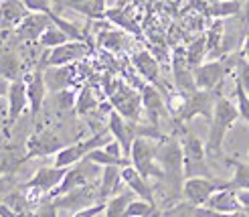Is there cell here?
I'll return each mask as SVG.
<instances>
[{
    "label": "cell",
    "instance_id": "cell-1",
    "mask_svg": "<svg viewBox=\"0 0 249 217\" xmlns=\"http://www.w3.org/2000/svg\"><path fill=\"white\" fill-rule=\"evenodd\" d=\"M156 162L162 171V183L172 191V195H182V185L186 181L184 177V155L180 140L174 136H164L158 140Z\"/></svg>",
    "mask_w": 249,
    "mask_h": 217
},
{
    "label": "cell",
    "instance_id": "cell-2",
    "mask_svg": "<svg viewBox=\"0 0 249 217\" xmlns=\"http://www.w3.org/2000/svg\"><path fill=\"white\" fill-rule=\"evenodd\" d=\"M239 116V110L237 104H233L231 99L219 96L217 104H215V112H213V120L209 124V136H207V157L209 158H217L223 155V144H225V136L231 130V126L237 122Z\"/></svg>",
    "mask_w": 249,
    "mask_h": 217
},
{
    "label": "cell",
    "instance_id": "cell-3",
    "mask_svg": "<svg viewBox=\"0 0 249 217\" xmlns=\"http://www.w3.org/2000/svg\"><path fill=\"white\" fill-rule=\"evenodd\" d=\"M109 130H102V132H95L93 136H89L87 140H77L73 144H67L61 152H57L55 158H53V167H59V169H71L75 167L77 162L85 160L87 155L97 148H104L107 142H109Z\"/></svg>",
    "mask_w": 249,
    "mask_h": 217
},
{
    "label": "cell",
    "instance_id": "cell-4",
    "mask_svg": "<svg viewBox=\"0 0 249 217\" xmlns=\"http://www.w3.org/2000/svg\"><path fill=\"white\" fill-rule=\"evenodd\" d=\"M156 150H158V140L148 138V136H138L132 144L130 152V164L138 171L144 178H158L162 181V171H160L156 162Z\"/></svg>",
    "mask_w": 249,
    "mask_h": 217
},
{
    "label": "cell",
    "instance_id": "cell-5",
    "mask_svg": "<svg viewBox=\"0 0 249 217\" xmlns=\"http://www.w3.org/2000/svg\"><path fill=\"white\" fill-rule=\"evenodd\" d=\"M180 146H182V155H184V177L193 178V177H213L211 169L207 164V148L205 142L193 132H186L180 138Z\"/></svg>",
    "mask_w": 249,
    "mask_h": 217
},
{
    "label": "cell",
    "instance_id": "cell-6",
    "mask_svg": "<svg viewBox=\"0 0 249 217\" xmlns=\"http://www.w3.org/2000/svg\"><path fill=\"white\" fill-rule=\"evenodd\" d=\"M237 57H221L215 61H207L203 65H198L193 69L195 73V83L196 89H207V92H215V89L223 83L225 75H229L235 69V63H237Z\"/></svg>",
    "mask_w": 249,
    "mask_h": 217
},
{
    "label": "cell",
    "instance_id": "cell-7",
    "mask_svg": "<svg viewBox=\"0 0 249 217\" xmlns=\"http://www.w3.org/2000/svg\"><path fill=\"white\" fill-rule=\"evenodd\" d=\"M184 108L180 112V116L174 120L178 126H184L186 122H191L196 116H203L209 122L213 120V112L215 104L219 99V94L215 92H207V89H195L193 94H184Z\"/></svg>",
    "mask_w": 249,
    "mask_h": 217
},
{
    "label": "cell",
    "instance_id": "cell-8",
    "mask_svg": "<svg viewBox=\"0 0 249 217\" xmlns=\"http://www.w3.org/2000/svg\"><path fill=\"white\" fill-rule=\"evenodd\" d=\"M109 101L114 106L116 112H120L128 122L138 124L140 116H142V96L138 92H134L130 85H126L124 81L116 83V89L109 92Z\"/></svg>",
    "mask_w": 249,
    "mask_h": 217
},
{
    "label": "cell",
    "instance_id": "cell-9",
    "mask_svg": "<svg viewBox=\"0 0 249 217\" xmlns=\"http://www.w3.org/2000/svg\"><path fill=\"white\" fill-rule=\"evenodd\" d=\"M91 53V49L87 43H79V41H69L61 47L49 49V53L43 55V61H39L41 69H49V67H67L71 63L81 61Z\"/></svg>",
    "mask_w": 249,
    "mask_h": 217
},
{
    "label": "cell",
    "instance_id": "cell-10",
    "mask_svg": "<svg viewBox=\"0 0 249 217\" xmlns=\"http://www.w3.org/2000/svg\"><path fill=\"white\" fill-rule=\"evenodd\" d=\"M223 187H225V181H217L215 177H193L184 181L182 197L193 207H205L207 201Z\"/></svg>",
    "mask_w": 249,
    "mask_h": 217
},
{
    "label": "cell",
    "instance_id": "cell-11",
    "mask_svg": "<svg viewBox=\"0 0 249 217\" xmlns=\"http://www.w3.org/2000/svg\"><path fill=\"white\" fill-rule=\"evenodd\" d=\"M67 144L61 140L53 130L43 128L35 130L29 140L24 142V150H27V160L31 158H45V157H55L57 152H61Z\"/></svg>",
    "mask_w": 249,
    "mask_h": 217
},
{
    "label": "cell",
    "instance_id": "cell-12",
    "mask_svg": "<svg viewBox=\"0 0 249 217\" xmlns=\"http://www.w3.org/2000/svg\"><path fill=\"white\" fill-rule=\"evenodd\" d=\"M97 169H102V167H97V164L89 162L87 158L81 160V162H77L75 167L67 169V175L63 178V183H61L49 197L55 199V197H61V195H65V193H71V191H75L79 187L93 185V177L97 175Z\"/></svg>",
    "mask_w": 249,
    "mask_h": 217
},
{
    "label": "cell",
    "instance_id": "cell-13",
    "mask_svg": "<svg viewBox=\"0 0 249 217\" xmlns=\"http://www.w3.org/2000/svg\"><path fill=\"white\" fill-rule=\"evenodd\" d=\"M6 99H8V108H6V120H4V134H8L12 128H15V124L20 120L24 110L29 108L27 81H24V78L10 81Z\"/></svg>",
    "mask_w": 249,
    "mask_h": 217
},
{
    "label": "cell",
    "instance_id": "cell-14",
    "mask_svg": "<svg viewBox=\"0 0 249 217\" xmlns=\"http://www.w3.org/2000/svg\"><path fill=\"white\" fill-rule=\"evenodd\" d=\"M55 205L57 209H67V211H83L87 207H93L97 203H102L99 199V185H85V187H79L75 191H71V193H65L61 197H55Z\"/></svg>",
    "mask_w": 249,
    "mask_h": 217
},
{
    "label": "cell",
    "instance_id": "cell-15",
    "mask_svg": "<svg viewBox=\"0 0 249 217\" xmlns=\"http://www.w3.org/2000/svg\"><path fill=\"white\" fill-rule=\"evenodd\" d=\"M107 130L111 134V138L120 142L124 157L130 160V152H132V144L134 140L138 138V126L134 122H128L126 118L122 116L120 112L109 110V118H107Z\"/></svg>",
    "mask_w": 249,
    "mask_h": 217
},
{
    "label": "cell",
    "instance_id": "cell-16",
    "mask_svg": "<svg viewBox=\"0 0 249 217\" xmlns=\"http://www.w3.org/2000/svg\"><path fill=\"white\" fill-rule=\"evenodd\" d=\"M67 175V169H59V167H43L36 171L27 183L22 185V189H31L36 191L41 195H51L53 191L63 183V178Z\"/></svg>",
    "mask_w": 249,
    "mask_h": 217
},
{
    "label": "cell",
    "instance_id": "cell-17",
    "mask_svg": "<svg viewBox=\"0 0 249 217\" xmlns=\"http://www.w3.org/2000/svg\"><path fill=\"white\" fill-rule=\"evenodd\" d=\"M27 81V96H29V112H31V120L35 122L36 116L41 114L43 104H45V96H47V83H45V71L41 67H36L29 75H24Z\"/></svg>",
    "mask_w": 249,
    "mask_h": 217
},
{
    "label": "cell",
    "instance_id": "cell-18",
    "mask_svg": "<svg viewBox=\"0 0 249 217\" xmlns=\"http://www.w3.org/2000/svg\"><path fill=\"white\" fill-rule=\"evenodd\" d=\"M53 20L47 12H29L24 20L15 29V37L18 41H39L41 35L51 27Z\"/></svg>",
    "mask_w": 249,
    "mask_h": 217
},
{
    "label": "cell",
    "instance_id": "cell-19",
    "mask_svg": "<svg viewBox=\"0 0 249 217\" xmlns=\"http://www.w3.org/2000/svg\"><path fill=\"white\" fill-rule=\"evenodd\" d=\"M142 108L146 112L148 120H150V126H156L158 128V122H160V116L168 114V108H166V98L162 96V92L152 85V83H144L142 87Z\"/></svg>",
    "mask_w": 249,
    "mask_h": 217
},
{
    "label": "cell",
    "instance_id": "cell-20",
    "mask_svg": "<svg viewBox=\"0 0 249 217\" xmlns=\"http://www.w3.org/2000/svg\"><path fill=\"white\" fill-rule=\"evenodd\" d=\"M122 181H124V185H126L138 199H144V201H148V203H152V205H156L154 189H152L150 181H148V178H144L138 171L132 167V164H128V167L122 169Z\"/></svg>",
    "mask_w": 249,
    "mask_h": 217
},
{
    "label": "cell",
    "instance_id": "cell-21",
    "mask_svg": "<svg viewBox=\"0 0 249 217\" xmlns=\"http://www.w3.org/2000/svg\"><path fill=\"white\" fill-rule=\"evenodd\" d=\"M205 209L213 211V213H221V215H229V213L243 211L241 203H239V197H237V191H235V189H229V187L219 189L217 193L207 201Z\"/></svg>",
    "mask_w": 249,
    "mask_h": 217
},
{
    "label": "cell",
    "instance_id": "cell-22",
    "mask_svg": "<svg viewBox=\"0 0 249 217\" xmlns=\"http://www.w3.org/2000/svg\"><path fill=\"white\" fill-rule=\"evenodd\" d=\"M172 73H174V85H177V92H180V94H193L195 89H196L193 67L186 63L184 53H180V55L177 53V55H174Z\"/></svg>",
    "mask_w": 249,
    "mask_h": 217
},
{
    "label": "cell",
    "instance_id": "cell-23",
    "mask_svg": "<svg viewBox=\"0 0 249 217\" xmlns=\"http://www.w3.org/2000/svg\"><path fill=\"white\" fill-rule=\"evenodd\" d=\"M29 8L22 0H0V29H12L15 31L18 24L29 15Z\"/></svg>",
    "mask_w": 249,
    "mask_h": 217
},
{
    "label": "cell",
    "instance_id": "cell-24",
    "mask_svg": "<svg viewBox=\"0 0 249 217\" xmlns=\"http://www.w3.org/2000/svg\"><path fill=\"white\" fill-rule=\"evenodd\" d=\"M132 63H134V67L136 71H138L142 78L146 79V83H152V85H160V65H158V61L148 53V51H138V53H134L132 55Z\"/></svg>",
    "mask_w": 249,
    "mask_h": 217
},
{
    "label": "cell",
    "instance_id": "cell-25",
    "mask_svg": "<svg viewBox=\"0 0 249 217\" xmlns=\"http://www.w3.org/2000/svg\"><path fill=\"white\" fill-rule=\"evenodd\" d=\"M22 162H27V150H22L18 146L0 148V181L15 175L20 169Z\"/></svg>",
    "mask_w": 249,
    "mask_h": 217
},
{
    "label": "cell",
    "instance_id": "cell-26",
    "mask_svg": "<svg viewBox=\"0 0 249 217\" xmlns=\"http://www.w3.org/2000/svg\"><path fill=\"white\" fill-rule=\"evenodd\" d=\"M122 183H124L122 181V167H104L102 169V181H99V199H102V203H106L114 195H118Z\"/></svg>",
    "mask_w": 249,
    "mask_h": 217
},
{
    "label": "cell",
    "instance_id": "cell-27",
    "mask_svg": "<svg viewBox=\"0 0 249 217\" xmlns=\"http://www.w3.org/2000/svg\"><path fill=\"white\" fill-rule=\"evenodd\" d=\"M20 71L22 63L17 51L10 47H0V78H4L6 81H15L20 78Z\"/></svg>",
    "mask_w": 249,
    "mask_h": 217
},
{
    "label": "cell",
    "instance_id": "cell-28",
    "mask_svg": "<svg viewBox=\"0 0 249 217\" xmlns=\"http://www.w3.org/2000/svg\"><path fill=\"white\" fill-rule=\"evenodd\" d=\"M45 71V83H47V89L49 92H63V89H69L71 85V78H73V73L67 67H49V69H43Z\"/></svg>",
    "mask_w": 249,
    "mask_h": 217
},
{
    "label": "cell",
    "instance_id": "cell-29",
    "mask_svg": "<svg viewBox=\"0 0 249 217\" xmlns=\"http://www.w3.org/2000/svg\"><path fill=\"white\" fill-rule=\"evenodd\" d=\"M134 199H138V197H136L130 189H128V191H122V193L114 195L109 201H106V211H104V215H106V217H126V211H128L130 203H132Z\"/></svg>",
    "mask_w": 249,
    "mask_h": 217
},
{
    "label": "cell",
    "instance_id": "cell-30",
    "mask_svg": "<svg viewBox=\"0 0 249 217\" xmlns=\"http://www.w3.org/2000/svg\"><path fill=\"white\" fill-rule=\"evenodd\" d=\"M241 12H243L241 0H219V2H213L209 8V15L215 17L217 20L237 17V15H241Z\"/></svg>",
    "mask_w": 249,
    "mask_h": 217
},
{
    "label": "cell",
    "instance_id": "cell-31",
    "mask_svg": "<svg viewBox=\"0 0 249 217\" xmlns=\"http://www.w3.org/2000/svg\"><path fill=\"white\" fill-rule=\"evenodd\" d=\"M49 17H51V20H53V24H57V27L63 31L71 41H79V43H87V37H85V33L81 31V27H77L75 22H71V20H67V19H63L59 15V12H55V10H51V12H47Z\"/></svg>",
    "mask_w": 249,
    "mask_h": 217
},
{
    "label": "cell",
    "instance_id": "cell-32",
    "mask_svg": "<svg viewBox=\"0 0 249 217\" xmlns=\"http://www.w3.org/2000/svg\"><path fill=\"white\" fill-rule=\"evenodd\" d=\"M227 162L235 169V173L231 177V181H225V187L235 189V191L249 189V162H239V160H233V158H229Z\"/></svg>",
    "mask_w": 249,
    "mask_h": 217
},
{
    "label": "cell",
    "instance_id": "cell-33",
    "mask_svg": "<svg viewBox=\"0 0 249 217\" xmlns=\"http://www.w3.org/2000/svg\"><path fill=\"white\" fill-rule=\"evenodd\" d=\"M106 20H109L111 24H116V27H120L122 31H126V33L140 35L138 24H136V22L128 17V12H124L122 8H107V10H106Z\"/></svg>",
    "mask_w": 249,
    "mask_h": 217
},
{
    "label": "cell",
    "instance_id": "cell-34",
    "mask_svg": "<svg viewBox=\"0 0 249 217\" xmlns=\"http://www.w3.org/2000/svg\"><path fill=\"white\" fill-rule=\"evenodd\" d=\"M87 160L89 162H93V164H97V167H128L130 164V160L128 158H118V157H114V155H109L107 150H104V148H97V150H93V152H89L87 155Z\"/></svg>",
    "mask_w": 249,
    "mask_h": 217
},
{
    "label": "cell",
    "instance_id": "cell-35",
    "mask_svg": "<svg viewBox=\"0 0 249 217\" xmlns=\"http://www.w3.org/2000/svg\"><path fill=\"white\" fill-rule=\"evenodd\" d=\"M209 55V49H207V37H198V39L184 51V57H186V63L195 69L198 65H203L205 57Z\"/></svg>",
    "mask_w": 249,
    "mask_h": 217
},
{
    "label": "cell",
    "instance_id": "cell-36",
    "mask_svg": "<svg viewBox=\"0 0 249 217\" xmlns=\"http://www.w3.org/2000/svg\"><path fill=\"white\" fill-rule=\"evenodd\" d=\"M126 33L124 31H106L99 35V47H104L107 51H111V53H116V51H122L124 47H126Z\"/></svg>",
    "mask_w": 249,
    "mask_h": 217
},
{
    "label": "cell",
    "instance_id": "cell-37",
    "mask_svg": "<svg viewBox=\"0 0 249 217\" xmlns=\"http://www.w3.org/2000/svg\"><path fill=\"white\" fill-rule=\"evenodd\" d=\"M71 39L69 37L61 31L57 24H51L43 35H41V39H39V43L45 47V49H55V47H61V45H65V43H69Z\"/></svg>",
    "mask_w": 249,
    "mask_h": 217
},
{
    "label": "cell",
    "instance_id": "cell-38",
    "mask_svg": "<svg viewBox=\"0 0 249 217\" xmlns=\"http://www.w3.org/2000/svg\"><path fill=\"white\" fill-rule=\"evenodd\" d=\"M97 108V99H95V94L89 85H85L81 89V94L77 96V101H75V112L79 116H87L89 112H93Z\"/></svg>",
    "mask_w": 249,
    "mask_h": 217
},
{
    "label": "cell",
    "instance_id": "cell-39",
    "mask_svg": "<svg viewBox=\"0 0 249 217\" xmlns=\"http://www.w3.org/2000/svg\"><path fill=\"white\" fill-rule=\"evenodd\" d=\"M59 8H69V10H75L79 15L87 17L91 20V12H93V0H57Z\"/></svg>",
    "mask_w": 249,
    "mask_h": 217
},
{
    "label": "cell",
    "instance_id": "cell-40",
    "mask_svg": "<svg viewBox=\"0 0 249 217\" xmlns=\"http://www.w3.org/2000/svg\"><path fill=\"white\" fill-rule=\"evenodd\" d=\"M27 217H59V209L51 197H45L35 205V209Z\"/></svg>",
    "mask_w": 249,
    "mask_h": 217
},
{
    "label": "cell",
    "instance_id": "cell-41",
    "mask_svg": "<svg viewBox=\"0 0 249 217\" xmlns=\"http://www.w3.org/2000/svg\"><path fill=\"white\" fill-rule=\"evenodd\" d=\"M75 94L71 89H63V92H57L53 94V106L59 110V112H69V110H75Z\"/></svg>",
    "mask_w": 249,
    "mask_h": 217
},
{
    "label": "cell",
    "instance_id": "cell-42",
    "mask_svg": "<svg viewBox=\"0 0 249 217\" xmlns=\"http://www.w3.org/2000/svg\"><path fill=\"white\" fill-rule=\"evenodd\" d=\"M235 104H237V110H239V116L241 120H245L249 124V94L245 92V89L235 81Z\"/></svg>",
    "mask_w": 249,
    "mask_h": 217
},
{
    "label": "cell",
    "instance_id": "cell-43",
    "mask_svg": "<svg viewBox=\"0 0 249 217\" xmlns=\"http://www.w3.org/2000/svg\"><path fill=\"white\" fill-rule=\"evenodd\" d=\"M235 81L249 94V61L243 59L241 55L237 57V63H235Z\"/></svg>",
    "mask_w": 249,
    "mask_h": 217
},
{
    "label": "cell",
    "instance_id": "cell-44",
    "mask_svg": "<svg viewBox=\"0 0 249 217\" xmlns=\"http://www.w3.org/2000/svg\"><path fill=\"white\" fill-rule=\"evenodd\" d=\"M104 211H106V203H97V205H93V207H87L83 211L73 213L71 217H97V215H102Z\"/></svg>",
    "mask_w": 249,
    "mask_h": 217
},
{
    "label": "cell",
    "instance_id": "cell-45",
    "mask_svg": "<svg viewBox=\"0 0 249 217\" xmlns=\"http://www.w3.org/2000/svg\"><path fill=\"white\" fill-rule=\"evenodd\" d=\"M106 0H93V12L91 20H104L106 19Z\"/></svg>",
    "mask_w": 249,
    "mask_h": 217
},
{
    "label": "cell",
    "instance_id": "cell-46",
    "mask_svg": "<svg viewBox=\"0 0 249 217\" xmlns=\"http://www.w3.org/2000/svg\"><path fill=\"white\" fill-rule=\"evenodd\" d=\"M0 217H20V215L12 209L10 205H6L4 201H0Z\"/></svg>",
    "mask_w": 249,
    "mask_h": 217
},
{
    "label": "cell",
    "instance_id": "cell-47",
    "mask_svg": "<svg viewBox=\"0 0 249 217\" xmlns=\"http://www.w3.org/2000/svg\"><path fill=\"white\" fill-rule=\"evenodd\" d=\"M8 87H10V81H6L4 78H0V99L8 96Z\"/></svg>",
    "mask_w": 249,
    "mask_h": 217
},
{
    "label": "cell",
    "instance_id": "cell-48",
    "mask_svg": "<svg viewBox=\"0 0 249 217\" xmlns=\"http://www.w3.org/2000/svg\"><path fill=\"white\" fill-rule=\"evenodd\" d=\"M241 57L249 61V31H247L245 39H243V49H241Z\"/></svg>",
    "mask_w": 249,
    "mask_h": 217
},
{
    "label": "cell",
    "instance_id": "cell-49",
    "mask_svg": "<svg viewBox=\"0 0 249 217\" xmlns=\"http://www.w3.org/2000/svg\"><path fill=\"white\" fill-rule=\"evenodd\" d=\"M243 2V19H245V24L249 27V0H241Z\"/></svg>",
    "mask_w": 249,
    "mask_h": 217
},
{
    "label": "cell",
    "instance_id": "cell-50",
    "mask_svg": "<svg viewBox=\"0 0 249 217\" xmlns=\"http://www.w3.org/2000/svg\"><path fill=\"white\" fill-rule=\"evenodd\" d=\"M215 2H219V0H215Z\"/></svg>",
    "mask_w": 249,
    "mask_h": 217
},
{
    "label": "cell",
    "instance_id": "cell-51",
    "mask_svg": "<svg viewBox=\"0 0 249 217\" xmlns=\"http://www.w3.org/2000/svg\"><path fill=\"white\" fill-rule=\"evenodd\" d=\"M0 20H2V17H0Z\"/></svg>",
    "mask_w": 249,
    "mask_h": 217
}]
</instances>
